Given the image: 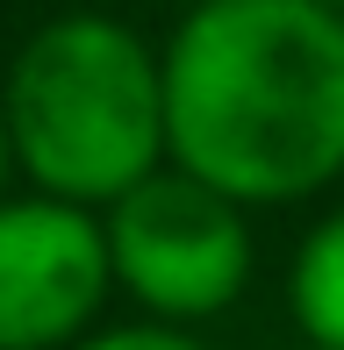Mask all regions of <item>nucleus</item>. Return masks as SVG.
<instances>
[{
	"instance_id": "f257e3e1",
	"label": "nucleus",
	"mask_w": 344,
	"mask_h": 350,
	"mask_svg": "<svg viewBox=\"0 0 344 350\" xmlns=\"http://www.w3.org/2000/svg\"><path fill=\"white\" fill-rule=\"evenodd\" d=\"M165 165L237 208L344 179V14L316 0H194L165 36Z\"/></svg>"
},
{
	"instance_id": "39448f33",
	"label": "nucleus",
	"mask_w": 344,
	"mask_h": 350,
	"mask_svg": "<svg viewBox=\"0 0 344 350\" xmlns=\"http://www.w3.org/2000/svg\"><path fill=\"white\" fill-rule=\"evenodd\" d=\"M287 300H294V329L308 336V350H344V208L302 236Z\"/></svg>"
},
{
	"instance_id": "20e7f679",
	"label": "nucleus",
	"mask_w": 344,
	"mask_h": 350,
	"mask_svg": "<svg viewBox=\"0 0 344 350\" xmlns=\"http://www.w3.org/2000/svg\"><path fill=\"white\" fill-rule=\"evenodd\" d=\"M115 293L93 208L51 193L0 200V350H72Z\"/></svg>"
},
{
	"instance_id": "6e6552de",
	"label": "nucleus",
	"mask_w": 344,
	"mask_h": 350,
	"mask_svg": "<svg viewBox=\"0 0 344 350\" xmlns=\"http://www.w3.org/2000/svg\"><path fill=\"white\" fill-rule=\"evenodd\" d=\"M316 8H330V14H344V0H316Z\"/></svg>"
},
{
	"instance_id": "423d86ee",
	"label": "nucleus",
	"mask_w": 344,
	"mask_h": 350,
	"mask_svg": "<svg viewBox=\"0 0 344 350\" xmlns=\"http://www.w3.org/2000/svg\"><path fill=\"white\" fill-rule=\"evenodd\" d=\"M72 350H208V343L194 329H165V322H115V329H93Z\"/></svg>"
},
{
	"instance_id": "0eeeda50",
	"label": "nucleus",
	"mask_w": 344,
	"mask_h": 350,
	"mask_svg": "<svg viewBox=\"0 0 344 350\" xmlns=\"http://www.w3.org/2000/svg\"><path fill=\"white\" fill-rule=\"evenodd\" d=\"M8 179H14V150H8V115H0V200H8Z\"/></svg>"
},
{
	"instance_id": "f03ea898",
	"label": "nucleus",
	"mask_w": 344,
	"mask_h": 350,
	"mask_svg": "<svg viewBox=\"0 0 344 350\" xmlns=\"http://www.w3.org/2000/svg\"><path fill=\"white\" fill-rule=\"evenodd\" d=\"M0 115L14 172L72 208L101 215L165 172V65L115 14H51L14 51Z\"/></svg>"
},
{
	"instance_id": "7ed1b4c3",
	"label": "nucleus",
	"mask_w": 344,
	"mask_h": 350,
	"mask_svg": "<svg viewBox=\"0 0 344 350\" xmlns=\"http://www.w3.org/2000/svg\"><path fill=\"white\" fill-rule=\"evenodd\" d=\"M101 236H108L115 286L144 308V322H165V329H194L208 314L237 308L258 265L244 208L215 186L186 179L180 165L151 172L115 208H101Z\"/></svg>"
}]
</instances>
